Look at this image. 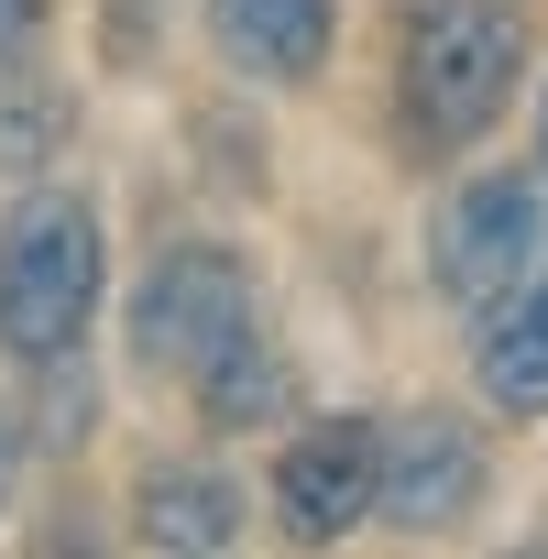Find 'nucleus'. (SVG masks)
<instances>
[{
    "label": "nucleus",
    "mask_w": 548,
    "mask_h": 559,
    "mask_svg": "<svg viewBox=\"0 0 548 559\" xmlns=\"http://www.w3.org/2000/svg\"><path fill=\"white\" fill-rule=\"evenodd\" d=\"M274 526L297 548H341L373 526V417H308L274 450Z\"/></svg>",
    "instance_id": "obj_6"
},
{
    "label": "nucleus",
    "mask_w": 548,
    "mask_h": 559,
    "mask_svg": "<svg viewBox=\"0 0 548 559\" xmlns=\"http://www.w3.org/2000/svg\"><path fill=\"white\" fill-rule=\"evenodd\" d=\"M537 187H548V88H537Z\"/></svg>",
    "instance_id": "obj_14"
},
{
    "label": "nucleus",
    "mask_w": 548,
    "mask_h": 559,
    "mask_svg": "<svg viewBox=\"0 0 548 559\" xmlns=\"http://www.w3.org/2000/svg\"><path fill=\"white\" fill-rule=\"evenodd\" d=\"M187 395H198V417H209L219 439L286 428V417H297V362H286V341H263V319H241V330L187 373Z\"/></svg>",
    "instance_id": "obj_9"
},
{
    "label": "nucleus",
    "mask_w": 548,
    "mask_h": 559,
    "mask_svg": "<svg viewBox=\"0 0 548 559\" xmlns=\"http://www.w3.org/2000/svg\"><path fill=\"white\" fill-rule=\"evenodd\" d=\"M78 132V99L67 78H45L34 56H0V176H45Z\"/></svg>",
    "instance_id": "obj_11"
},
{
    "label": "nucleus",
    "mask_w": 548,
    "mask_h": 559,
    "mask_svg": "<svg viewBox=\"0 0 548 559\" xmlns=\"http://www.w3.org/2000/svg\"><path fill=\"white\" fill-rule=\"evenodd\" d=\"M132 515H143V548H176V559H209V548H230L241 537V483L230 472H209V461H154L143 483H132Z\"/></svg>",
    "instance_id": "obj_10"
},
{
    "label": "nucleus",
    "mask_w": 548,
    "mask_h": 559,
    "mask_svg": "<svg viewBox=\"0 0 548 559\" xmlns=\"http://www.w3.org/2000/svg\"><path fill=\"white\" fill-rule=\"evenodd\" d=\"M241 319H252V263H241L230 241H165V252L143 263L132 308H121V341H132L143 373L187 384Z\"/></svg>",
    "instance_id": "obj_3"
},
{
    "label": "nucleus",
    "mask_w": 548,
    "mask_h": 559,
    "mask_svg": "<svg viewBox=\"0 0 548 559\" xmlns=\"http://www.w3.org/2000/svg\"><path fill=\"white\" fill-rule=\"evenodd\" d=\"M99 297H110L99 209H88L78 187H34V176H23L12 219H0V352H12L23 373L88 352Z\"/></svg>",
    "instance_id": "obj_2"
},
{
    "label": "nucleus",
    "mask_w": 548,
    "mask_h": 559,
    "mask_svg": "<svg viewBox=\"0 0 548 559\" xmlns=\"http://www.w3.org/2000/svg\"><path fill=\"white\" fill-rule=\"evenodd\" d=\"M515 78H526L515 0H417L395 34V132L428 165H450L515 110Z\"/></svg>",
    "instance_id": "obj_1"
},
{
    "label": "nucleus",
    "mask_w": 548,
    "mask_h": 559,
    "mask_svg": "<svg viewBox=\"0 0 548 559\" xmlns=\"http://www.w3.org/2000/svg\"><path fill=\"white\" fill-rule=\"evenodd\" d=\"M493 493V450L472 417L417 406V417H373V526L395 537H450L472 526Z\"/></svg>",
    "instance_id": "obj_5"
},
{
    "label": "nucleus",
    "mask_w": 548,
    "mask_h": 559,
    "mask_svg": "<svg viewBox=\"0 0 548 559\" xmlns=\"http://www.w3.org/2000/svg\"><path fill=\"white\" fill-rule=\"evenodd\" d=\"M45 23H56V0H0V56H34Z\"/></svg>",
    "instance_id": "obj_12"
},
{
    "label": "nucleus",
    "mask_w": 548,
    "mask_h": 559,
    "mask_svg": "<svg viewBox=\"0 0 548 559\" xmlns=\"http://www.w3.org/2000/svg\"><path fill=\"white\" fill-rule=\"evenodd\" d=\"M537 252H548V187L515 176V165H493V176H461L450 187V209L428 230V286H439V308L483 319L504 286L537 274Z\"/></svg>",
    "instance_id": "obj_4"
},
{
    "label": "nucleus",
    "mask_w": 548,
    "mask_h": 559,
    "mask_svg": "<svg viewBox=\"0 0 548 559\" xmlns=\"http://www.w3.org/2000/svg\"><path fill=\"white\" fill-rule=\"evenodd\" d=\"M23 450H34V439H23V406L0 395V504H12V483H23Z\"/></svg>",
    "instance_id": "obj_13"
},
{
    "label": "nucleus",
    "mask_w": 548,
    "mask_h": 559,
    "mask_svg": "<svg viewBox=\"0 0 548 559\" xmlns=\"http://www.w3.org/2000/svg\"><path fill=\"white\" fill-rule=\"evenodd\" d=\"M472 395L504 428H537L548 417V263L472 319Z\"/></svg>",
    "instance_id": "obj_8"
},
{
    "label": "nucleus",
    "mask_w": 548,
    "mask_h": 559,
    "mask_svg": "<svg viewBox=\"0 0 548 559\" xmlns=\"http://www.w3.org/2000/svg\"><path fill=\"white\" fill-rule=\"evenodd\" d=\"M209 45L252 88H319L341 45V0H209Z\"/></svg>",
    "instance_id": "obj_7"
}]
</instances>
